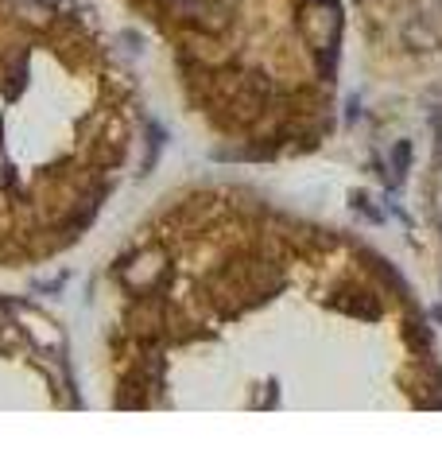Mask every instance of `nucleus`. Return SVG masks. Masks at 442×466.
<instances>
[{
	"mask_svg": "<svg viewBox=\"0 0 442 466\" xmlns=\"http://www.w3.org/2000/svg\"><path fill=\"white\" fill-rule=\"evenodd\" d=\"M299 27L315 55L337 51V39H342V8H337L334 0H306L299 12Z\"/></svg>",
	"mask_w": 442,
	"mask_h": 466,
	"instance_id": "nucleus-1",
	"label": "nucleus"
},
{
	"mask_svg": "<svg viewBox=\"0 0 442 466\" xmlns=\"http://www.w3.org/2000/svg\"><path fill=\"white\" fill-rule=\"evenodd\" d=\"M116 276H121L132 291H152L167 276V260H164L159 249H140L136 257L125 260V265L116 268Z\"/></svg>",
	"mask_w": 442,
	"mask_h": 466,
	"instance_id": "nucleus-2",
	"label": "nucleus"
},
{
	"mask_svg": "<svg viewBox=\"0 0 442 466\" xmlns=\"http://www.w3.org/2000/svg\"><path fill=\"white\" fill-rule=\"evenodd\" d=\"M190 24H198L202 32H226L233 20V0H179Z\"/></svg>",
	"mask_w": 442,
	"mask_h": 466,
	"instance_id": "nucleus-3",
	"label": "nucleus"
},
{
	"mask_svg": "<svg viewBox=\"0 0 442 466\" xmlns=\"http://www.w3.org/2000/svg\"><path fill=\"white\" fill-rule=\"evenodd\" d=\"M8 12L24 27H47V20H51V5H47V0H8Z\"/></svg>",
	"mask_w": 442,
	"mask_h": 466,
	"instance_id": "nucleus-4",
	"label": "nucleus"
},
{
	"mask_svg": "<svg viewBox=\"0 0 442 466\" xmlns=\"http://www.w3.org/2000/svg\"><path fill=\"white\" fill-rule=\"evenodd\" d=\"M404 43L411 51H435L438 47V32H431V24H427L423 16H416V20L404 24Z\"/></svg>",
	"mask_w": 442,
	"mask_h": 466,
	"instance_id": "nucleus-5",
	"label": "nucleus"
},
{
	"mask_svg": "<svg viewBox=\"0 0 442 466\" xmlns=\"http://www.w3.org/2000/svg\"><path fill=\"white\" fill-rule=\"evenodd\" d=\"M407 164H411V144H407V140H400V144L392 148V175H388V183H392V187L407 175Z\"/></svg>",
	"mask_w": 442,
	"mask_h": 466,
	"instance_id": "nucleus-6",
	"label": "nucleus"
},
{
	"mask_svg": "<svg viewBox=\"0 0 442 466\" xmlns=\"http://www.w3.org/2000/svg\"><path fill=\"white\" fill-rule=\"evenodd\" d=\"M12 342H16V327H12V311H8V303H0V350H8Z\"/></svg>",
	"mask_w": 442,
	"mask_h": 466,
	"instance_id": "nucleus-7",
	"label": "nucleus"
},
{
	"mask_svg": "<svg viewBox=\"0 0 442 466\" xmlns=\"http://www.w3.org/2000/svg\"><path fill=\"white\" fill-rule=\"evenodd\" d=\"M423 8L427 12H438V16H442V0H423Z\"/></svg>",
	"mask_w": 442,
	"mask_h": 466,
	"instance_id": "nucleus-8",
	"label": "nucleus"
},
{
	"mask_svg": "<svg viewBox=\"0 0 442 466\" xmlns=\"http://www.w3.org/2000/svg\"><path fill=\"white\" fill-rule=\"evenodd\" d=\"M435 137H438V159H442V116H438V133Z\"/></svg>",
	"mask_w": 442,
	"mask_h": 466,
	"instance_id": "nucleus-9",
	"label": "nucleus"
}]
</instances>
